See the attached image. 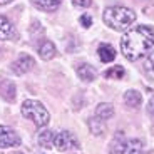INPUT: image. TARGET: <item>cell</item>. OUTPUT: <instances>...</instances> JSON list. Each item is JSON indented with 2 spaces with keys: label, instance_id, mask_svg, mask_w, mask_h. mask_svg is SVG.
<instances>
[{
  "label": "cell",
  "instance_id": "obj_1",
  "mask_svg": "<svg viewBox=\"0 0 154 154\" xmlns=\"http://www.w3.org/2000/svg\"><path fill=\"white\" fill-rule=\"evenodd\" d=\"M154 45V30L147 25H137L132 27L122 35L121 40V50L127 60H137L144 54H147Z\"/></svg>",
  "mask_w": 154,
  "mask_h": 154
},
{
  "label": "cell",
  "instance_id": "obj_2",
  "mask_svg": "<svg viewBox=\"0 0 154 154\" xmlns=\"http://www.w3.org/2000/svg\"><path fill=\"white\" fill-rule=\"evenodd\" d=\"M136 20V14L127 7L114 5L104 10V23L114 30H127Z\"/></svg>",
  "mask_w": 154,
  "mask_h": 154
},
{
  "label": "cell",
  "instance_id": "obj_3",
  "mask_svg": "<svg viewBox=\"0 0 154 154\" xmlns=\"http://www.w3.org/2000/svg\"><path fill=\"white\" fill-rule=\"evenodd\" d=\"M22 116L30 119L38 127L49 124V112L44 107L42 102H38V100H25L22 104Z\"/></svg>",
  "mask_w": 154,
  "mask_h": 154
},
{
  "label": "cell",
  "instance_id": "obj_4",
  "mask_svg": "<svg viewBox=\"0 0 154 154\" xmlns=\"http://www.w3.org/2000/svg\"><path fill=\"white\" fill-rule=\"evenodd\" d=\"M109 147L111 154H141L143 143L139 139H127L122 136V132H117Z\"/></svg>",
  "mask_w": 154,
  "mask_h": 154
},
{
  "label": "cell",
  "instance_id": "obj_5",
  "mask_svg": "<svg viewBox=\"0 0 154 154\" xmlns=\"http://www.w3.org/2000/svg\"><path fill=\"white\" fill-rule=\"evenodd\" d=\"M54 147H57L59 151H67V149H77L79 147V141L75 139V136L69 131H62L59 134H55L54 137Z\"/></svg>",
  "mask_w": 154,
  "mask_h": 154
},
{
  "label": "cell",
  "instance_id": "obj_6",
  "mask_svg": "<svg viewBox=\"0 0 154 154\" xmlns=\"http://www.w3.org/2000/svg\"><path fill=\"white\" fill-rule=\"evenodd\" d=\"M14 146H20V137L12 127L8 126H0V147H14Z\"/></svg>",
  "mask_w": 154,
  "mask_h": 154
},
{
  "label": "cell",
  "instance_id": "obj_7",
  "mask_svg": "<svg viewBox=\"0 0 154 154\" xmlns=\"http://www.w3.org/2000/svg\"><path fill=\"white\" fill-rule=\"evenodd\" d=\"M34 66H35L34 59H32L30 55L23 54V55H20V57L14 62V64H12V72H15L17 75H22V74L29 72V70H30Z\"/></svg>",
  "mask_w": 154,
  "mask_h": 154
},
{
  "label": "cell",
  "instance_id": "obj_8",
  "mask_svg": "<svg viewBox=\"0 0 154 154\" xmlns=\"http://www.w3.org/2000/svg\"><path fill=\"white\" fill-rule=\"evenodd\" d=\"M15 35L17 34H15V29H14V23L5 15H0V38L8 40V38H14Z\"/></svg>",
  "mask_w": 154,
  "mask_h": 154
},
{
  "label": "cell",
  "instance_id": "obj_9",
  "mask_svg": "<svg viewBox=\"0 0 154 154\" xmlns=\"http://www.w3.org/2000/svg\"><path fill=\"white\" fill-rule=\"evenodd\" d=\"M75 70H77V75L85 82H92L94 79H96V75H97L96 69H94L91 64H79Z\"/></svg>",
  "mask_w": 154,
  "mask_h": 154
},
{
  "label": "cell",
  "instance_id": "obj_10",
  "mask_svg": "<svg viewBox=\"0 0 154 154\" xmlns=\"http://www.w3.org/2000/svg\"><path fill=\"white\" fill-rule=\"evenodd\" d=\"M38 55H40V59H44V60H50V59H54V55L57 54V50H55V45L50 40H44L40 45H38Z\"/></svg>",
  "mask_w": 154,
  "mask_h": 154
},
{
  "label": "cell",
  "instance_id": "obj_11",
  "mask_svg": "<svg viewBox=\"0 0 154 154\" xmlns=\"http://www.w3.org/2000/svg\"><path fill=\"white\" fill-rule=\"evenodd\" d=\"M0 92H2V97L5 100H8V102L15 100V85H14L12 81L4 79V81L0 82Z\"/></svg>",
  "mask_w": 154,
  "mask_h": 154
},
{
  "label": "cell",
  "instance_id": "obj_12",
  "mask_svg": "<svg viewBox=\"0 0 154 154\" xmlns=\"http://www.w3.org/2000/svg\"><path fill=\"white\" fill-rule=\"evenodd\" d=\"M97 54H99V59L102 62H112L116 59V50L112 45H109V44H100L99 49H97Z\"/></svg>",
  "mask_w": 154,
  "mask_h": 154
},
{
  "label": "cell",
  "instance_id": "obj_13",
  "mask_svg": "<svg viewBox=\"0 0 154 154\" xmlns=\"http://www.w3.org/2000/svg\"><path fill=\"white\" fill-rule=\"evenodd\" d=\"M114 116V107L112 104H107V102H102V104L97 106L96 109V117H99L100 121H107Z\"/></svg>",
  "mask_w": 154,
  "mask_h": 154
},
{
  "label": "cell",
  "instance_id": "obj_14",
  "mask_svg": "<svg viewBox=\"0 0 154 154\" xmlns=\"http://www.w3.org/2000/svg\"><path fill=\"white\" fill-rule=\"evenodd\" d=\"M30 2L37 8L45 10V12H54L55 8H59V5H60V0H30Z\"/></svg>",
  "mask_w": 154,
  "mask_h": 154
},
{
  "label": "cell",
  "instance_id": "obj_15",
  "mask_svg": "<svg viewBox=\"0 0 154 154\" xmlns=\"http://www.w3.org/2000/svg\"><path fill=\"white\" fill-rule=\"evenodd\" d=\"M124 102H126V106H129V107H139L141 102H143V96H141L137 91H127V92L124 94Z\"/></svg>",
  "mask_w": 154,
  "mask_h": 154
},
{
  "label": "cell",
  "instance_id": "obj_16",
  "mask_svg": "<svg viewBox=\"0 0 154 154\" xmlns=\"http://www.w3.org/2000/svg\"><path fill=\"white\" fill-rule=\"evenodd\" d=\"M54 137H55V134L52 131H44L38 134V144L47 147V149H52L54 147Z\"/></svg>",
  "mask_w": 154,
  "mask_h": 154
},
{
  "label": "cell",
  "instance_id": "obj_17",
  "mask_svg": "<svg viewBox=\"0 0 154 154\" xmlns=\"http://www.w3.org/2000/svg\"><path fill=\"white\" fill-rule=\"evenodd\" d=\"M89 127H91V132L96 134V136H100L106 129L104 121H100L99 117H91V119H89Z\"/></svg>",
  "mask_w": 154,
  "mask_h": 154
},
{
  "label": "cell",
  "instance_id": "obj_18",
  "mask_svg": "<svg viewBox=\"0 0 154 154\" xmlns=\"http://www.w3.org/2000/svg\"><path fill=\"white\" fill-rule=\"evenodd\" d=\"M144 72H146V75L149 77V79L154 81V50L149 52L147 57H146V62H144Z\"/></svg>",
  "mask_w": 154,
  "mask_h": 154
},
{
  "label": "cell",
  "instance_id": "obj_19",
  "mask_svg": "<svg viewBox=\"0 0 154 154\" xmlns=\"http://www.w3.org/2000/svg\"><path fill=\"white\" fill-rule=\"evenodd\" d=\"M124 74H126V70H124V67L121 66H116V67H111L109 70H106L104 75L107 77V79H122Z\"/></svg>",
  "mask_w": 154,
  "mask_h": 154
},
{
  "label": "cell",
  "instance_id": "obj_20",
  "mask_svg": "<svg viewBox=\"0 0 154 154\" xmlns=\"http://www.w3.org/2000/svg\"><path fill=\"white\" fill-rule=\"evenodd\" d=\"M79 22H81V25H82V27L89 29L91 25H92V17L89 15V14H82V15H81V19H79Z\"/></svg>",
  "mask_w": 154,
  "mask_h": 154
},
{
  "label": "cell",
  "instance_id": "obj_21",
  "mask_svg": "<svg viewBox=\"0 0 154 154\" xmlns=\"http://www.w3.org/2000/svg\"><path fill=\"white\" fill-rule=\"evenodd\" d=\"M72 4L75 7H89V5L92 4V0H72Z\"/></svg>",
  "mask_w": 154,
  "mask_h": 154
},
{
  "label": "cell",
  "instance_id": "obj_22",
  "mask_svg": "<svg viewBox=\"0 0 154 154\" xmlns=\"http://www.w3.org/2000/svg\"><path fill=\"white\" fill-rule=\"evenodd\" d=\"M147 109H149V112L154 116V96L151 97V100H149V104H147Z\"/></svg>",
  "mask_w": 154,
  "mask_h": 154
},
{
  "label": "cell",
  "instance_id": "obj_23",
  "mask_svg": "<svg viewBox=\"0 0 154 154\" xmlns=\"http://www.w3.org/2000/svg\"><path fill=\"white\" fill-rule=\"evenodd\" d=\"M12 0H0V5H7V4H10Z\"/></svg>",
  "mask_w": 154,
  "mask_h": 154
},
{
  "label": "cell",
  "instance_id": "obj_24",
  "mask_svg": "<svg viewBox=\"0 0 154 154\" xmlns=\"http://www.w3.org/2000/svg\"><path fill=\"white\" fill-rule=\"evenodd\" d=\"M17 154H22V152H17Z\"/></svg>",
  "mask_w": 154,
  "mask_h": 154
}]
</instances>
